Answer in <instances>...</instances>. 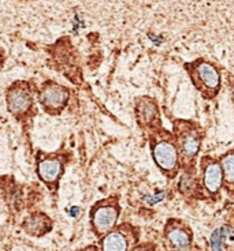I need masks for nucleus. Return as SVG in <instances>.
I'll use <instances>...</instances> for the list:
<instances>
[{"instance_id": "f257e3e1", "label": "nucleus", "mask_w": 234, "mask_h": 251, "mask_svg": "<svg viewBox=\"0 0 234 251\" xmlns=\"http://www.w3.org/2000/svg\"><path fill=\"white\" fill-rule=\"evenodd\" d=\"M171 133L176 139L178 157H180V172L196 169L197 157L204 141V131L202 124L195 120L174 119Z\"/></svg>"}, {"instance_id": "f03ea898", "label": "nucleus", "mask_w": 234, "mask_h": 251, "mask_svg": "<svg viewBox=\"0 0 234 251\" xmlns=\"http://www.w3.org/2000/svg\"><path fill=\"white\" fill-rule=\"evenodd\" d=\"M148 143L152 160L160 174L169 181L176 179L180 174V157L173 133L162 126L148 133Z\"/></svg>"}, {"instance_id": "7ed1b4c3", "label": "nucleus", "mask_w": 234, "mask_h": 251, "mask_svg": "<svg viewBox=\"0 0 234 251\" xmlns=\"http://www.w3.org/2000/svg\"><path fill=\"white\" fill-rule=\"evenodd\" d=\"M36 89L30 81H15L7 88L6 104L8 112L22 126H29L37 114Z\"/></svg>"}, {"instance_id": "20e7f679", "label": "nucleus", "mask_w": 234, "mask_h": 251, "mask_svg": "<svg viewBox=\"0 0 234 251\" xmlns=\"http://www.w3.org/2000/svg\"><path fill=\"white\" fill-rule=\"evenodd\" d=\"M183 68L188 72L190 82L204 100H214L219 94L222 86L221 71L215 63L204 58L186 62Z\"/></svg>"}, {"instance_id": "39448f33", "label": "nucleus", "mask_w": 234, "mask_h": 251, "mask_svg": "<svg viewBox=\"0 0 234 251\" xmlns=\"http://www.w3.org/2000/svg\"><path fill=\"white\" fill-rule=\"evenodd\" d=\"M70 162V153L56 150L46 153L39 150L36 155V174L52 194L58 193L60 179L65 175L66 167Z\"/></svg>"}, {"instance_id": "423d86ee", "label": "nucleus", "mask_w": 234, "mask_h": 251, "mask_svg": "<svg viewBox=\"0 0 234 251\" xmlns=\"http://www.w3.org/2000/svg\"><path fill=\"white\" fill-rule=\"evenodd\" d=\"M121 216V205L119 197L110 195L107 198L98 201L93 204L89 212L92 231L98 238H103L105 233L114 229Z\"/></svg>"}, {"instance_id": "0eeeda50", "label": "nucleus", "mask_w": 234, "mask_h": 251, "mask_svg": "<svg viewBox=\"0 0 234 251\" xmlns=\"http://www.w3.org/2000/svg\"><path fill=\"white\" fill-rule=\"evenodd\" d=\"M36 100L46 114L59 116L69 105L70 89L55 81H44L36 89Z\"/></svg>"}, {"instance_id": "6e6552de", "label": "nucleus", "mask_w": 234, "mask_h": 251, "mask_svg": "<svg viewBox=\"0 0 234 251\" xmlns=\"http://www.w3.org/2000/svg\"><path fill=\"white\" fill-rule=\"evenodd\" d=\"M199 182L204 200L218 201L223 190V174L219 160L209 156H203L199 161Z\"/></svg>"}, {"instance_id": "1a4fd4ad", "label": "nucleus", "mask_w": 234, "mask_h": 251, "mask_svg": "<svg viewBox=\"0 0 234 251\" xmlns=\"http://www.w3.org/2000/svg\"><path fill=\"white\" fill-rule=\"evenodd\" d=\"M134 116H136L137 126L144 131H147V134L162 127L159 103L154 97H137L134 101Z\"/></svg>"}, {"instance_id": "9d476101", "label": "nucleus", "mask_w": 234, "mask_h": 251, "mask_svg": "<svg viewBox=\"0 0 234 251\" xmlns=\"http://www.w3.org/2000/svg\"><path fill=\"white\" fill-rule=\"evenodd\" d=\"M163 240L170 251H189L193 243V233L190 227L182 220L170 219L164 227Z\"/></svg>"}, {"instance_id": "9b49d317", "label": "nucleus", "mask_w": 234, "mask_h": 251, "mask_svg": "<svg viewBox=\"0 0 234 251\" xmlns=\"http://www.w3.org/2000/svg\"><path fill=\"white\" fill-rule=\"evenodd\" d=\"M136 228L129 223H124L121 226H115L108 233H105L100 240L102 251H133L131 246L137 242Z\"/></svg>"}, {"instance_id": "f8f14e48", "label": "nucleus", "mask_w": 234, "mask_h": 251, "mask_svg": "<svg viewBox=\"0 0 234 251\" xmlns=\"http://www.w3.org/2000/svg\"><path fill=\"white\" fill-rule=\"evenodd\" d=\"M22 228L33 238H41L52 229V220L44 212H34L24 220Z\"/></svg>"}, {"instance_id": "ddd939ff", "label": "nucleus", "mask_w": 234, "mask_h": 251, "mask_svg": "<svg viewBox=\"0 0 234 251\" xmlns=\"http://www.w3.org/2000/svg\"><path fill=\"white\" fill-rule=\"evenodd\" d=\"M178 191L188 200H204L200 182H199V175L196 169L182 171L180 175V182H178Z\"/></svg>"}, {"instance_id": "4468645a", "label": "nucleus", "mask_w": 234, "mask_h": 251, "mask_svg": "<svg viewBox=\"0 0 234 251\" xmlns=\"http://www.w3.org/2000/svg\"><path fill=\"white\" fill-rule=\"evenodd\" d=\"M219 164L223 174V190L232 195L234 191V150L229 149L228 152L219 159Z\"/></svg>"}, {"instance_id": "2eb2a0df", "label": "nucleus", "mask_w": 234, "mask_h": 251, "mask_svg": "<svg viewBox=\"0 0 234 251\" xmlns=\"http://www.w3.org/2000/svg\"><path fill=\"white\" fill-rule=\"evenodd\" d=\"M233 236V229L230 226H223L218 229H215L211 235V250L223 251L229 239Z\"/></svg>"}, {"instance_id": "dca6fc26", "label": "nucleus", "mask_w": 234, "mask_h": 251, "mask_svg": "<svg viewBox=\"0 0 234 251\" xmlns=\"http://www.w3.org/2000/svg\"><path fill=\"white\" fill-rule=\"evenodd\" d=\"M133 251H156L155 247L152 245H143V246H138V247H134V250Z\"/></svg>"}, {"instance_id": "f3484780", "label": "nucleus", "mask_w": 234, "mask_h": 251, "mask_svg": "<svg viewBox=\"0 0 234 251\" xmlns=\"http://www.w3.org/2000/svg\"><path fill=\"white\" fill-rule=\"evenodd\" d=\"M4 63H6V56H4V51H3L1 46H0V71L3 70Z\"/></svg>"}]
</instances>
